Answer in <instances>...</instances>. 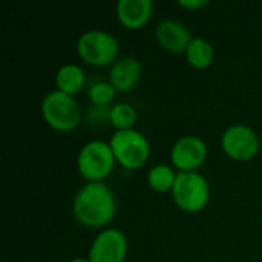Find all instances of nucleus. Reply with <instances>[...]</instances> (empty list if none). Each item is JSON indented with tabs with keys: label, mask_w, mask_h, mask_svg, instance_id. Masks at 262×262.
<instances>
[{
	"label": "nucleus",
	"mask_w": 262,
	"mask_h": 262,
	"mask_svg": "<svg viewBox=\"0 0 262 262\" xmlns=\"http://www.w3.org/2000/svg\"><path fill=\"white\" fill-rule=\"evenodd\" d=\"M186 60L187 63L195 69H206L213 63L215 58V49L209 40L204 37H193L190 45L186 51Z\"/></svg>",
	"instance_id": "14"
},
{
	"label": "nucleus",
	"mask_w": 262,
	"mask_h": 262,
	"mask_svg": "<svg viewBox=\"0 0 262 262\" xmlns=\"http://www.w3.org/2000/svg\"><path fill=\"white\" fill-rule=\"evenodd\" d=\"M261 146L258 134L246 124H233L221 135L223 152L235 161H249L255 158Z\"/></svg>",
	"instance_id": "7"
},
{
	"label": "nucleus",
	"mask_w": 262,
	"mask_h": 262,
	"mask_svg": "<svg viewBox=\"0 0 262 262\" xmlns=\"http://www.w3.org/2000/svg\"><path fill=\"white\" fill-rule=\"evenodd\" d=\"M84 84H86V74L81 66L75 63H66L58 68L55 74L57 91L74 97L83 91Z\"/></svg>",
	"instance_id": "13"
},
{
	"label": "nucleus",
	"mask_w": 262,
	"mask_h": 262,
	"mask_svg": "<svg viewBox=\"0 0 262 262\" xmlns=\"http://www.w3.org/2000/svg\"><path fill=\"white\" fill-rule=\"evenodd\" d=\"M117 18L126 29H141L149 23L154 14L152 0H118Z\"/></svg>",
	"instance_id": "11"
},
{
	"label": "nucleus",
	"mask_w": 262,
	"mask_h": 262,
	"mask_svg": "<svg viewBox=\"0 0 262 262\" xmlns=\"http://www.w3.org/2000/svg\"><path fill=\"white\" fill-rule=\"evenodd\" d=\"M77 52L91 66H112L120 58V43L117 37L103 29H89L77 40Z\"/></svg>",
	"instance_id": "2"
},
{
	"label": "nucleus",
	"mask_w": 262,
	"mask_h": 262,
	"mask_svg": "<svg viewBox=\"0 0 262 262\" xmlns=\"http://www.w3.org/2000/svg\"><path fill=\"white\" fill-rule=\"evenodd\" d=\"M172 200L175 206L186 213L201 212L210 200V186L200 172H178Z\"/></svg>",
	"instance_id": "4"
},
{
	"label": "nucleus",
	"mask_w": 262,
	"mask_h": 262,
	"mask_svg": "<svg viewBox=\"0 0 262 262\" xmlns=\"http://www.w3.org/2000/svg\"><path fill=\"white\" fill-rule=\"evenodd\" d=\"M207 144L196 135H184L170 149L172 166L178 172H196L207 160Z\"/></svg>",
	"instance_id": "8"
},
{
	"label": "nucleus",
	"mask_w": 262,
	"mask_h": 262,
	"mask_svg": "<svg viewBox=\"0 0 262 262\" xmlns=\"http://www.w3.org/2000/svg\"><path fill=\"white\" fill-rule=\"evenodd\" d=\"M41 115L45 123L57 132H71L81 121V109L78 101L60 91L49 92L41 101Z\"/></svg>",
	"instance_id": "5"
},
{
	"label": "nucleus",
	"mask_w": 262,
	"mask_h": 262,
	"mask_svg": "<svg viewBox=\"0 0 262 262\" xmlns=\"http://www.w3.org/2000/svg\"><path fill=\"white\" fill-rule=\"evenodd\" d=\"M143 68L138 58L132 55L120 57L109 69V81L118 92L132 91L141 77Z\"/></svg>",
	"instance_id": "12"
},
{
	"label": "nucleus",
	"mask_w": 262,
	"mask_h": 262,
	"mask_svg": "<svg viewBox=\"0 0 262 262\" xmlns=\"http://www.w3.org/2000/svg\"><path fill=\"white\" fill-rule=\"evenodd\" d=\"M115 213V195L104 183H86L74 196L72 215L83 227H104L114 220Z\"/></svg>",
	"instance_id": "1"
},
{
	"label": "nucleus",
	"mask_w": 262,
	"mask_h": 262,
	"mask_svg": "<svg viewBox=\"0 0 262 262\" xmlns=\"http://www.w3.org/2000/svg\"><path fill=\"white\" fill-rule=\"evenodd\" d=\"M117 164L127 170L140 169L150 155V143L146 135L137 129L115 130L109 140Z\"/></svg>",
	"instance_id": "6"
},
{
	"label": "nucleus",
	"mask_w": 262,
	"mask_h": 262,
	"mask_svg": "<svg viewBox=\"0 0 262 262\" xmlns=\"http://www.w3.org/2000/svg\"><path fill=\"white\" fill-rule=\"evenodd\" d=\"M129 244L126 235L118 229H104L92 241L88 258L91 262H124Z\"/></svg>",
	"instance_id": "9"
},
{
	"label": "nucleus",
	"mask_w": 262,
	"mask_h": 262,
	"mask_svg": "<svg viewBox=\"0 0 262 262\" xmlns=\"http://www.w3.org/2000/svg\"><path fill=\"white\" fill-rule=\"evenodd\" d=\"M155 38L158 45L172 54H186L187 46L192 41V34L187 26L178 20L166 18L155 28Z\"/></svg>",
	"instance_id": "10"
},
{
	"label": "nucleus",
	"mask_w": 262,
	"mask_h": 262,
	"mask_svg": "<svg viewBox=\"0 0 262 262\" xmlns=\"http://www.w3.org/2000/svg\"><path fill=\"white\" fill-rule=\"evenodd\" d=\"M115 164L117 160L109 141L92 140L80 149L77 157V169L88 183H104Z\"/></svg>",
	"instance_id": "3"
},
{
	"label": "nucleus",
	"mask_w": 262,
	"mask_h": 262,
	"mask_svg": "<svg viewBox=\"0 0 262 262\" xmlns=\"http://www.w3.org/2000/svg\"><path fill=\"white\" fill-rule=\"evenodd\" d=\"M69 262H91V261H89V258H83V256H78V258H74V259H71Z\"/></svg>",
	"instance_id": "19"
},
{
	"label": "nucleus",
	"mask_w": 262,
	"mask_h": 262,
	"mask_svg": "<svg viewBox=\"0 0 262 262\" xmlns=\"http://www.w3.org/2000/svg\"><path fill=\"white\" fill-rule=\"evenodd\" d=\"M178 172H175L173 166L169 164H157L147 172V184L154 192L166 193L172 192Z\"/></svg>",
	"instance_id": "15"
},
{
	"label": "nucleus",
	"mask_w": 262,
	"mask_h": 262,
	"mask_svg": "<svg viewBox=\"0 0 262 262\" xmlns=\"http://www.w3.org/2000/svg\"><path fill=\"white\" fill-rule=\"evenodd\" d=\"M117 89L111 84V81H95L88 89V97L95 107H111L115 100Z\"/></svg>",
	"instance_id": "17"
},
{
	"label": "nucleus",
	"mask_w": 262,
	"mask_h": 262,
	"mask_svg": "<svg viewBox=\"0 0 262 262\" xmlns=\"http://www.w3.org/2000/svg\"><path fill=\"white\" fill-rule=\"evenodd\" d=\"M178 5L184 9H201L209 5L207 0H180Z\"/></svg>",
	"instance_id": "18"
},
{
	"label": "nucleus",
	"mask_w": 262,
	"mask_h": 262,
	"mask_svg": "<svg viewBox=\"0 0 262 262\" xmlns=\"http://www.w3.org/2000/svg\"><path fill=\"white\" fill-rule=\"evenodd\" d=\"M107 120L115 130H129V129H135L134 126L138 120V114L132 104L117 103L109 109Z\"/></svg>",
	"instance_id": "16"
}]
</instances>
